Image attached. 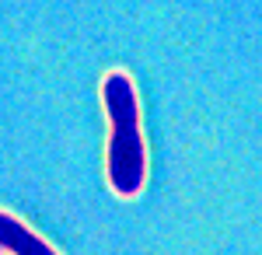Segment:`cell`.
Segmentation results:
<instances>
[{"mask_svg":"<svg viewBox=\"0 0 262 255\" xmlns=\"http://www.w3.org/2000/svg\"><path fill=\"white\" fill-rule=\"evenodd\" d=\"M101 105L108 119V151H105V175L112 193L133 199L147 182V147L140 133V101L126 70H108L101 80Z\"/></svg>","mask_w":262,"mask_h":255,"instance_id":"obj_1","label":"cell"},{"mask_svg":"<svg viewBox=\"0 0 262 255\" xmlns=\"http://www.w3.org/2000/svg\"><path fill=\"white\" fill-rule=\"evenodd\" d=\"M0 252L11 255H60L49 241H42L32 227H25L18 217L0 210Z\"/></svg>","mask_w":262,"mask_h":255,"instance_id":"obj_2","label":"cell"}]
</instances>
